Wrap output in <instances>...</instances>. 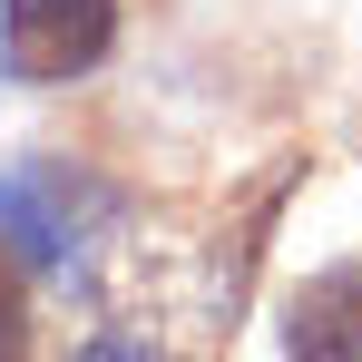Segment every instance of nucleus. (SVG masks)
I'll return each mask as SVG.
<instances>
[{
  "instance_id": "obj_1",
  "label": "nucleus",
  "mask_w": 362,
  "mask_h": 362,
  "mask_svg": "<svg viewBox=\"0 0 362 362\" xmlns=\"http://www.w3.org/2000/svg\"><path fill=\"white\" fill-rule=\"evenodd\" d=\"M245 264L255 235H235L226 216H147L108 235L98 264V303H108V333L147 343L157 362H206L235 323Z\"/></svg>"
},
{
  "instance_id": "obj_2",
  "label": "nucleus",
  "mask_w": 362,
  "mask_h": 362,
  "mask_svg": "<svg viewBox=\"0 0 362 362\" xmlns=\"http://www.w3.org/2000/svg\"><path fill=\"white\" fill-rule=\"evenodd\" d=\"M118 49V0H0V69L20 88H69Z\"/></svg>"
},
{
  "instance_id": "obj_3",
  "label": "nucleus",
  "mask_w": 362,
  "mask_h": 362,
  "mask_svg": "<svg viewBox=\"0 0 362 362\" xmlns=\"http://www.w3.org/2000/svg\"><path fill=\"white\" fill-rule=\"evenodd\" d=\"M88 216H98V196H88V177H69L59 157L0 167V235L20 245L30 264H69L88 245Z\"/></svg>"
},
{
  "instance_id": "obj_4",
  "label": "nucleus",
  "mask_w": 362,
  "mask_h": 362,
  "mask_svg": "<svg viewBox=\"0 0 362 362\" xmlns=\"http://www.w3.org/2000/svg\"><path fill=\"white\" fill-rule=\"evenodd\" d=\"M284 362H362V255L323 264L284 313Z\"/></svg>"
},
{
  "instance_id": "obj_5",
  "label": "nucleus",
  "mask_w": 362,
  "mask_h": 362,
  "mask_svg": "<svg viewBox=\"0 0 362 362\" xmlns=\"http://www.w3.org/2000/svg\"><path fill=\"white\" fill-rule=\"evenodd\" d=\"M0 362H30V284L10 255H0Z\"/></svg>"
},
{
  "instance_id": "obj_6",
  "label": "nucleus",
  "mask_w": 362,
  "mask_h": 362,
  "mask_svg": "<svg viewBox=\"0 0 362 362\" xmlns=\"http://www.w3.org/2000/svg\"><path fill=\"white\" fill-rule=\"evenodd\" d=\"M78 362H157V353H147V343H127V333H98Z\"/></svg>"
}]
</instances>
